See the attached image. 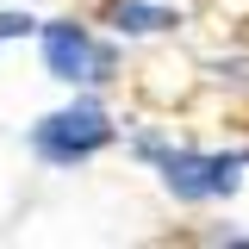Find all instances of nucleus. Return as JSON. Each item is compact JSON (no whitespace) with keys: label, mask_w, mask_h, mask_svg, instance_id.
I'll use <instances>...</instances> for the list:
<instances>
[{"label":"nucleus","mask_w":249,"mask_h":249,"mask_svg":"<svg viewBox=\"0 0 249 249\" xmlns=\"http://www.w3.org/2000/svg\"><path fill=\"white\" fill-rule=\"evenodd\" d=\"M137 156L162 168V187L175 199H231L243 181V156H199V150H168L162 137H137Z\"/></svg>","instance_id":"1"},{"label":"nucleus","mask_w":249,"mask_h":249,"mask_svg":"<svg viewBox=\"0 0 249 249\" xmlns=\"http://www.w3.org/2000/svg\"><path fill=\"white\" fill-rule=\"evenodd\" d=\"M106 143H112V119H106L100 100H75V106L44 112V119L31 124V150L44 156L50 168H75V162L100 156Z\"/></svg>","instance_id":"2"},{"label":"nucleus","mask_w":249,"mask_h":249,"mask_svg":"<svg viewBox=\"0 0 249 249\" xmlns=\"http://www.w3.org/2000/svg\"><path fill=\"white\" fill-rule=\"evenodd\" d=\"M37 37H44V69L69 88H106L119 69L112 44H93L75 19H50V25H37Z\"/></svg>","instance_id":"3"},{"label":"nucleus","mask_w":249,"mask_h":249,"mask_svg":"<svg viewBox=\"0 0 249 249\" xmlns=\"http://www.w3.org/2000/svg\"><path fill=\"white\" fill-rule=\"evenodd\" d=\"M175 13L168 6H150V0H112V31L119 37H150V31H168Z\"/></svg>","instance_id":"4"},{"label":"nucleus","mask_w":249,"mask_h":249,"mask_svg":"<svg viewBox=\"0 0 249 249\" xmlns=\"http://www.w3.org/2000/svg\"><path fill=\"white\" fill-rule=\"evenodd\" d=\"M25 31H37L31 13H0V44H6V37H25Z\"/></svg>","instance_id":"5"},{"label":"nucleus","mask_w":249,"mask_h":249,"mask_svg":"<svg viewBox=\"0 0 249 249\" xmlns=\"http://www.w3.org/2000/svg\"><path fill=\"white\" fill-rule=\"evenodd\" d=\"M218 249H249V237H231V243H218Z\"/></svg>","instance_id":"6"}]
</instances>
